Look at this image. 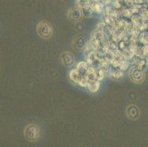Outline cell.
I'll return each mask as SVG.
<instances>
[{
	"mask_svg": "<svg viewBox=\"0 0 148 147\" xmlns=\"http://www.w3.org/2000/svg\"><path fill=\"white\" fill-rule=\"evenodd\" d=\"M100 86V82L98 80L95 81V82H91V83H88L87 88H88V91L91 93H96L97 92Z\"/></svg>",
	"mask_w": 148,
	"mask_h": 147,
	"instance_id": "4",
	"label": "cell"
},
{
	"mask_svg": "<svg viewBox=\"0 0 148 147\" xmlns=\"http://www.w3.org/2000/svg\"><path fill=\"white\" fill-rule=\"evenodd\" d=\"M88 82L87 81V79H86L84 77H82V78L80 79V82H79L78 85L80 86V87L86 88V87H87V85H88Z\"/></svg>",
	"mask_w": 148,
	"mask_h": 147,
	"instance_id": "11",
	"label": "cell"
},
{
	"mask_svg": "<svg viewBox=\"0 0 148 147\" xmlns=\"http://www.w3.org/2000/svg\"><path fill=\"white\" fill-rule=\"evenodd\" d=\"M38 32L42 38H49L52 35V29L48 23L41 21L38 26Z\"/></svg>",
	"mask_w": 148,
	"mask_h": 147,
	"instance_id": "1",
	"label": "cell"
},
{
	"mask_svg": "<svg viewBox=\"0 0 148 147\" xmlns=\"http://www.w3.org/2000/svg\"><path fill=\"white\" fill-rule=\"evenodd\" d=\"M99 66H100L101 68H107L108 66L109 62L108 61V60H106V59H104V58L99 59Z\"/></svg>",
	"mask_w": 148,
	"mask_h": 147,
	"instance_id": "9",
	"label": "cell"
},
{
	"mask_svg": "<svg viewBox=\"0 0 148 147\" xmlns=\"http://www.w3.org/2000/svg\"><path fill=\"white\" fill-rule=\"evenodd\" d=\"M91 7H92L93 11H95L97 13H100L103 12V8H104V4L101 3L99 2H94L93 1L92 4H91Z\"/></svg>",
	"mask_w": 148,
	"mask_h": 147,
	"instance_id": "5",
	"label": "cell"
},
{
	"mask_svg": "<svg viewBox=\"0 0 148 147\" xmlns=\"http://www.w3.org/2000/svg\"><path fill=\"white\" fill-rule=\"evenodd\" d=\"M69 79H71L74 83H76V84H78L80 79L82 78L81 75H80V71L76 68H73V69H72L69 71Z\"/></svg>",
	"mask_w": 148,
	"mask_h": 147,
	"instance_id": "3",
	"label": "cell"
},
{
	"mask_svg": "<svg viewBox=\"0 0 148 147\" xmlns=\"http://www.w3.org/2000/svg\"><path fill=\"white\" fill-rule=\"evenodd\" d=\"M129 67V62L127 61V60H124L121 63L120 66H119V69L122 70V71H125V70H127V68Z\"/></svg>",
	"mask_w": 148,
	"mask_h": 147,
	"instance_id": "10",
	"label": "cell"
},
{
	"mask_svg": "<svg viewBox=\"0 0 148 147\" xmlns=\"http://www.w3.org/2000/svg\"><path fill=\"white\" fill-rule=\"evenodd\" d=\"M142 19L146 20L148 18V10H144L142 13Z\"/></svg>",
	"mask_w": 148,
	"mask_h": 147,
	"instance_id": "13",
	"label": "cell"
},
{
	"mask_svg": "<svg viewBox=\"0 0 148 147\" xmlns=\"http://www.w3.org/2000/svg\"><path fill=\"white\" fill-rule=\"evenodd\" d=\"M83 77L87 79L88 83L95 82L97 80V70L92 66L88 67Z\"/></svg>",
	"mask_w": 148,
	"mask_h": 147,
	"instance_id": "2",
	"label": "cell"
},
{
	"mask_svg": "<svg viewBox=\"0 0 148 147\" xmlns=\"http://www.w3.org/2000/svg\"><path fill=\"white\" fill-rule=\"evenodd\" d=\"M105 75H106V71H105L104 68H99L97 70V80L102 81L104 78Z\"/></svg>",
	"mask_w": 148,
	"mask_h": 147,
	"instance_id": "8",
	"label": "cell"
},
{
	"mask_svg": "<svg viewBox=\"0 0 148 147\" xmlns=\"http://www.w3.org/2000/svg\"><path fill=\"white\" fill-rule=\"evenodd\" d=\"M123 2L129 6H132L134 5V0H123Z\"/></svg>",
	"mask_w": 148,
	"mask_h": 147,
	"instance_id": "14",
	"label": "cell"
},
{
	"mask_svg": "<svg viewBox=\"0 0 148 147\" xmlns=\"http://www.w3.org/2000/svg\"><path fill=\"white\" fill-rule=\"evenodd\" d=\"M121 13H122V15H123L124 16H126V17H129V16H132V12L130 10V9H127V8H125V9H122L121 10Z\"/></svg>",
	"mask_w": 148,
	"mask_h": 147,
	"instance_id": "12",
	"label": "cell"
},
{
	"mask_svg": "<svg viewBox=\"0 0 148 147\" xmlns=\"http://www.w3.org/2000/svg\"><path fill=\"white\" fill-rule=\"evenodd\" d=\"M109 75H111V76H112V77L114 78V79H120V78L123 76V73H122V70L119 69V70H116V71H112V72L110 73Z\"/></svg>",
	"mask_w": 148,
	"mask_h": 147,
	"instance_id": "7",
	"label": "cell"
},
{
	"mask_svg": "<svg viewBox=\"0 0 148 147\" xmlns=\"http://www.w3.org/2000/svg\"><path fill=\"white\" fill-rule=\"evenodd\" d=\"M88 68V63H87V61H80L79 63H77L76 68L79 70V71H81V70H85L86 71Z\"/></svg>",
	"mask_w": 148,
	"mask_h": 147,
	"instance_id": "6",
	"label": "cell"
}]
</instances>
